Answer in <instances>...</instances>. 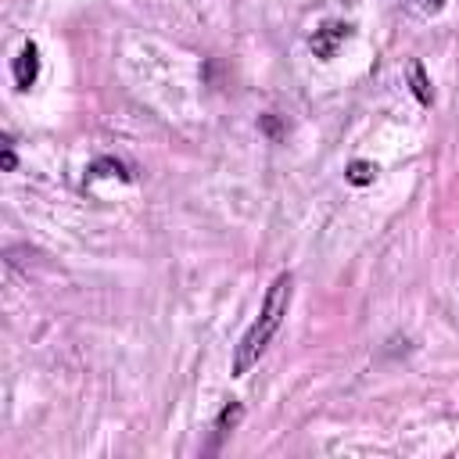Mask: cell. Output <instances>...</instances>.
Instances as JSON below:
<instances>
[{
	"instance_id": "cell-1",
	"label": "cell",
	"mask_w": 459,
	"mask_h": 459,
	"mask_svg": "<svg viewBox=\"0 0 459 459\" xmlns=\"http://www.w3.org/2000/svg\"><path fill=\"white\" fill-rule=\"evenodd\" d=\"M290 298H294V273H276L273 276V283H269V290H265V298H262V308H258V319L244 330V337L237 341V348H233V377H244V373H251V366H258V359L269 351V344H273V337L280 333V326H283V319H287V312H290Z\"/></svg>"
},
{
	"instance_id": "cell-2",
	"label": "cell",
	"mask_w": 459,
	"mask_h": 459,
	"mask_svg": "<svg viewBox=\"0 0 459 459\" xmlns=\"http://www.w3.org/2000/svg\"><path fill=\"white\" fill-rule=\"evenodd\" d=\"M351 36V25L348 22H323L316 32H312V39H308V47H312V54L319 57V61H330L337 50H341V43Z\"/></svg>"
},
{
	"instance_id": "cell-3",
	"label": "cell",
	"mask_w": 459,
	"mask_h": 459,
	"mask_svg": "<svg viewBox=\"0 0 459 459\" xmlns=\"http://www.w3.org/2000/svg\"><path fill=\"white\" fill-rule=\"evenodd\" d=\"M11 75H14V86H18V90L36 86V79H39V47H36L32 39L18 50V57H14V65H11Z\"/></svg>"
},
{
	"instance_id": "cell-4",
	"label": "cell",
	"mask_w": 459,
	"mask_h": 459,
	"mask_svg": "<svg viewBox=\"0 0 459 459\" xmlns=\"http://www.w3.org/2000/svg\"><path fill=\"white\" fill-rule=\"evenodd\" d=\"M240 420H244V405H240L237 398H230V402L219 409V416H215V445H219L226 434H233V430L240 427Z\"/></svg>"
},
{
	"instance_id": "cell-5",
	"label": "cell",
	"mask_w": 459,
	"mask_h": 459,
	"mask_svg": "<svg viewBox=\"0 0 459 459\" xmlns=\"http://www.w3.org/2000/svg\"><path fill=\"white\" fill-rule=\"evenodd\" d=\"M409 82H412L416 100H420L423 108H430V104H434V90H430V79H427L423 61H409Z\"/></svg>"
},
{
	"instance_id": "cell-6",
	"label": "cell",
	"mask_w": 459,
	"mask_h": 459,
	"mask_svg": "<svg viewBox=\"0 0 459 459\" xmlns=\"http://www.w3.org/2000/svg\"><path fill=\"white\" fill-rule=\"evenodd\" d=\"M344 179H348L351 186H369V183L377 179V165H373V161H362V158H355V161L348 165Z\"/></svg>"
},
{
	"instance_id": "cell-7",
	"label": "cell",
	"mask_w": 459,
	"mask_h": 459,
	"mask_svg": "<svg viewBox=\"0 0 459 459\" xmlns=\"http://www.w3.org/2000/svg\"><path fill=\"white\" fill-rule=\"evenodd\" d=\"M4 172H11L14 165H18V158H14V143H11V136H4Z\"/></svg>"
},
{
	"instance_id": "cell-8",
	"label": "cell",
	"mask_w": 459,
	"mask_h": 459,
	"mask_svg": "<svg viewBox=\"0 0 459 459\" xmlns=\"http://www.w3.org/2000/svg\"><path fill=\"white\" fill-rule=\"evenodd\" d=\"M412 7H416L420 14H437V11L445 7V0H412Z\"/></svg>"
}]
</instances>
